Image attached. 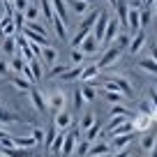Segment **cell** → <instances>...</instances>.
Returning a JSON list of instances; mask_svg holds the SVG:
<instances>
[{
    "mask_svg": "<svg viewBox=\"0 0 157 157\" xmlns=\"http://www.w3.org/2000/svg\"><path fill=\"white\" fill-rule=\"evenodd\" d=\"M44 102H46V106L51 109V118H53L60 109H65V106L69 104V97H67V93H65V90L51 88V90H46V93H44Z\"/></svg>",
    "mask_w": 157,
    "mask_h": 157,
    "instance_id": "obj_1",
    "label": "cell"
},
{
    "mask_svg": "<svg viewBox=\"0 0 157 157\" xmlns=\"http://www.w3.org/2000/svg\"><path fill=\"white\" fill-rule=\"evenodd\" d=\"M76 125V123H74ZM69 127V129H65V141H63V155L65 157H72L74 155V148H76V143H78V139H81V129L78 127Z\"/></svg>",
    "mask_w": 157,
    "mask_h": 157,
    "instance_id": "obj_2",
    "label": "cell"
},
{
    "mask_svg": "<svg viewBox=\"0 0 157 157\" xmlns=\"http://www.w3.org/2000/svg\"><path fill=\"white\" fill-rule=\"evenodd\" d=\"M127 30L129 33L141 30V2L139 0H132V5L127 10Z\"/></svg>",
    "mask_w": 157,
    "mask_h": 157,
    "instance_id": "obj_3",
    "label": "cell"
},
{
    "mask_svg": "<svg viewBox=\"0 0 157 157\" xmlns=\"http://www.w3.org/2000/svg\"><path fill=\"white\" fill-rule=\"evenodd\" d=\"M104 51H106V53H104L102 56V58H99V69H104V67H111V65L113 63H118V60H120V58H123V46H118V44H111V46H109V49H104Z\"/></svg>",
    "mask_w": 157,
    "mask_h": 157,
    "instance_id": "obj_4",
    "label": "cell"
},
{
    "mask_svg": "<svg viewBox=\"0 0 157 157\" xmlns=\"http://www.w3.org/2000/svg\"><path fill=\"white\" fill-rule=\"evenodd\" d=\"M74 123H76V120H74V113H72V109H69V106L60 109V111L53 116V125L58 129H63V132H65V129H69Z\"/></svg>",
    "mask_w": 157,
    "mask_h": 157,
    "instance_id": "obj_5",
    "label": "cell"
},
{
    "mask_svg": "<svg viewBox=\"0 0 157 157\" xmlns=\"http://www.w3.org/2000/svg\"><path fill=\"white\" fill-rule=\"evenodd\" d=\"M109 19H111V12H106V10H99V16H97V21H95V25H93V37L99 42V46H102V39H104V30H106V23H109Z\"/></svg>",
    "mask_w": 157,
    "mask_h": 157,
    "instance_id": "obj_6",
    "label": "cell"
},
{
    "mask_svg": "<svg viewBox=\"0 0 157 157\" xmlns=\"http://www.w3.org/2000/svg\"><path fill=\"white\" fill-rule=\"evenodd\" d=\"M111 139V150H120V148H129L134 141L139 139V132H127V134H116V136H109Z\"/></svg>",
    "mask_w": 157,
    "mask_h": 157,
    "instance_id": "obj_7",
    "label": "cell"
},
{
    "mask_svg": "<svg viewBox=\"0 0 157 157\" xmlns=\"http://www.w3.org/2000/svg\"><path fill=\"white\" fill-rule=\"evenodd\" d=\"M118 33H120V23H118L116 16H111L109 23H106V30H104V39H102V46H104V49H109V46L116 42Z\"/></svg>",
    "mask_w": 157,
    "mask_h": 157,
    "instance_id": "obj_8",
    "label": "cell"
},
{
    "mask_svg": "<svg viewBox=\"0 0 157 157\" xmlns=\"http://www.w3.org/2000/svg\"><path fill=\"white\" fill-rule=\"evenodd\" d=\"M132 125H134V132L143 134V132H148L155 123H152V116H150L148 111H139L136 116L132 118Z\"/></svg>",
    "mask_w": 157,
    "mask_h": 157,
    "instance_id": "obj_9",
    "label": "cell"
},
{
    "mask_svg": "<svg viewBox=\"0 0 157 157\" xmlns=\"http://www.w3.org/2000/svg\"><path fill=\"white\" fill-rule=\"evenodd\" d=\"M109 155H111V143L106 139H97V141L90 143L86 157H109Z\"/></svg>",
    "mask_w": 157,
    "mask_h": 157,
    "instance_id": "obj_10",
    "label": "cell"
},
{
    "mask_svg": "<svg viewBox=\"0 0 157 157\" xmlns=\"http://www.w3.org/2000/svg\"><path fill=\"white\" fill-rule=\"evenodd\" d=\"M10 125H16V127H21L23 125V118L21 116H16V113H12L7 106H2L0 104V127H10Z\"/></svg>",
    "mask_w": 157,
    "mask_h": 157,
    "instance_id": "obj_11",
    "label": "cell"
},
{
    "mask_svg": "<svg viewBox=\"0 0 157 157\" xmlns=\"http://www.w3.org/2000/svg\"><path fill=\"white\" fill-rule=\"evenodd\" d=\"M30 102H33L35 111L39 113V116H46V102H44V93L37 88V86H30Z\"/></svg>",
    "mask_w": 157,
    "mask_h": 157,
    "instance_id": "obj_12",
    "label": "cell"
},
{
    "mask_svg": "<svg viewBox=\"0 0 157 157\" xmlns=\"http://www.w3.org/2000/svg\"><path fill=\"white\" fill-rule=\"evenodd\" d=\"M146 42H148V33H146V28H141L139 33H134V39H129V44H127V53L136 56L139 51L146 46Z\"/></svg>",
    "mask_w": 157,
    "mask_h": 157,
    "instance_id": "obj_13",
    "label": "cell"
},
{
    "mask_svg": "<svg viewBox=\"0 0 157 157\" xmlns=\"http://www.w3.org/2000/svg\"><path fill=\"white\" fill-rule=\"evenodd\" d=\"M76 49H81V51H83V56L88 58V56H95V53L99 51V42L93 37V35H86V37L81 39V44L76 46Z\"/></svg>",
    "mask_w": 157,
    "mask_h": 157,
    "instance_id": "obj_14",
    "label": "cell"
},
{
    "mask_svg": "<svg viewBox=\"0 0 157 157\" xmlns=\"http://www.w3.org/2000/svg\"><path fill=\"white\" fill-rule=\"evenodd\" d=\"M23 35L25 39H28L30 44H37V46H42V49H44V46H51V39L46 37V35H39V33H33V30H28V28H23Z\"/></svg>",
    "mask_w": 157,
    "mask_h": 157,
    "instance_id": "obj_15",
    "label": "cell"
},
{
    "mask_svg": "<svg viewBox=\"0 0 157 157\" xmlns=\"http://www.w3.org/2000/svg\"><path fill=\"white\" fill-rule=\"evenodd\" d=\"M65 5L69 7V12H72L74 16H86L88 14V7H90V2H86V0H65Z\"/></svg>",
    "mask_w": 157,
    "mask_h": 157,
    "instance_id": "obj_16",
    "label": "cell"
},
{
    "mask_svg": "<svg viewBox=\"0 0 157 157\" xmlns=\"http://www.w3.org/2000/svg\"><path fill=\"white\" fill-rule=\"evenodd\" d=\"M39 60H42V65H44L46 69L53 67L56 60H58V51H56L53 46H44V49H42V53H39Z\"/></svg>",
    "mask_w": 157,
    "mask_h": 157,
    "instance_id": "obj_17",
    "label": "cell"
},
{
    "mask_svg": "<svg viewBox=\"0 0 157 157\" xmlns=\"http://www.w3.org/2000/svg\"><path fill=\"white\" fill-rule=\"evenodd\" d=\"M0 49L7 58H14L16 56V35H10V37H2L0 39Z\"/></svg>",
    "mask_w": 157,
    "mask_h": 157,
    "instance_id": "obj_18",
    "label": "cell"
},
{
    "mask_svg": "<svg viewBox=\"0 0 157 157\" xmlns=\"http://www.w3.org/2000/svg\"><path fill=\"white\" fill-rule=\"evenodd\" d=\"M141 136V150H143V155H150V150L155 148V143H157V134L155 132H143V134H139Z\"/></svg>",
    "mask_w": 157,
    "mask_h": 157,
    "instance_id": "obj_19",
    "label": "cell"
},
{
    "mask_svg": "<svg viewBox=\"0 0 157 157\" xmlns=\"http://www.w3.org/2000/svg\"><path fill=\"white\" fill-rule=\"evenodd\" d=\"M99 72H102V69H99V65L95 63V65H83V72H81V81H83V83H90V81H95V78L99 76Z\"/></svg>",
    "mask_w": 157,
    "mask_h": 157,
    "instance_id": "obj_20",
    "label": "cell"
},
{
    "mask_svg": "<svg viewBox=\"0 0 157 157\" xmlns=\"http://www.w3.org/2000/svg\"><path fill=\"white\" fill-rule=\"evenodd\" d=\"M39 14L44 16V21L51 25V21L56 19V12H53V5H51V0H39Z\"/></svg>",
    "mask_w": 157,
    "mask_h": 157,
    "instance_id": "obj_21",
    "label": "cell"
},
{
    "mask_svg": "<svg viewBox=\"0 0 157 157\" xmlns=\"http://www.w3.org/2000/svg\"><path fill=\"white\" fill-rule=\"evenodd\" d=\"M51 25H53V30H56V37H58L60 42H65V44H67V42H69V35H67V23H63V21H60L58 16H56V19L51 21Z\"/></svg>",
    "mask_w": 157,
    "mask_h": 157,
    "instance_id": "obj_22",
    "label": "cell"
},
{
    "mask_svg": "<svg viewBox=\"0 0 157 157\" xmlns=\"http://www.w3.org/2000/svg\"><path fill=\"white\" fill-rule=\"evenodd\" d=\"M102 97H104V102H109V104H125L127 102V97H125L123 93H118V90H104L102 88Z\"/></svg>",
    "mask_w": 157,
    "mask_h": 157,
    "instance_id": "obj_23",
    "label": "cell"
},
{
    "mask_svg": "<svg viewBox=\"0 0 157 157\" xmlns=\"http://www.w3.org/2000/svg\"><path fill=\"white\" fill-rule=\"evenodd\" d=\"M51 5H53V12L63 23H69V14H67V5H65V0H51Z\"/></svg>",
    "mask_w": 157,
    "mask_h": 157,
    "instance_id": "obj_24",
    "label": "cell"
},
{
    "mask_svg": "<svg viewBox=\"0 0 157 157\" xmlns=\"http://www.w3.org/2000/svg\"><path fill=\"white\" fill-rule=\"evenodd\" d=\"M0 152L5 157H33V150H25V148H7L0 146Z\"/></svg>",
    "mask_w": 157,
    "mask_h": 157,
    "instance_id": "obj_25",
    "label": "cell"
},
{
    "mask_svg": "<svg viewBox=\"0 0 157 157\" xmlns=\"http://www.w3.org/2000/svg\"><path fill=\"white\" fill-rule=\"evenodd\" d=\"M99 134H102V123H99V120H95V123H93V125H90V127L83 132V139L93 143V141H97Z\"/></svg>",
    "mask_w": 157,
    "mask_h": 157,
    "instance_id": "obj_26",
    "label": "cell"
},
{
    "mask_svg": "<svg viewBox=\"0 0 157 157\" xmlns=\"http://www.w3.org/2000/svg\"><path fill=\"white\" fill-rule=\"evenodd\" d=\"M109 118H116V116H125V118H132V113L123 106V104H109Z\"/></svg>",
    "mask_w": 157,
    "mask_h": 157,
    "instance_id": "obj_27",
    "label": "cell"
},
{
    "mask_svg": "<svg viewBox=\"0 0 157 157\" xmlns=\"http://www.w3.org/2000/svg\"><path fill=\"white\" fill-rule=\"evenodd\" d=\"M78 90H81V97H83L86 102H95V97H97V90H95L90 83H83Z\"/></svg>",
    "mask_w": 157,
    "mask_h": 157,
    "instance_id": "obj_28",
    "label": "cell"
},
{
    "mask_svg": "<svg viewBox=\"0 0 157 157\" xmlns=\"http://www.w3.org/2000/svg\"><path fill=\"white\" fill-rule=\"evenodd\" d=\"M139 67H141L143 72L155 74V76H157V63H155L152 58H143V60H139Z\"/></svg>",
    "mask_w": 157,
    "mask_h": 157,
    "instance_id": "obj_29",
    "label": "cell"
},
{
    "mask_svg": "<svg viewBox=\"0 0 157 157\" xmlns=\"http://www.w3.org/2000/svg\"><path fill=\"white\" fill-rule=\"evenodd\" d=\"M93 123H95V116H93L90 111H86L83 116H81V120H78V129H81V134H83V132H86V129H88Z\"/></svg>",
    "mask_w": 157,
    "mask_h": 157,
    "instance_id": "obj_30",
    "label": "cell"
},
{
    "mask_svg": "<svg viewBox=\"0 0 157 157\" xmlns=\"http://www.w3.org/2000/svg\"><path fill=\"white\" fill-rule=\"evenodd\" d=\"M88 148H90V141H86V139L81 136L78 143H76V148H74V155H76V157H86V155H88Z\"/></svg>",
    "mask_w": 157,
    "mask_h": 157,
    "instance_id": "obj_31",
    "label": "cell"
},
{
    "mask_svg": "<svg viewBox=\"0 0 157 157\" xmlns=\"http://www.w3.org/2000/svg\"><path fill=\"white\" fill-rule=\"evenodd\" d=\"M69 60H72V65H83L86 63V56L81 49H76V46H72V51H69Z\"/></svg>",
    "mask_w": 157,
    "mask_h": 157,
    "instance_id": "obj_32",
    "label": "cell"
},
{
    "mask_svg": "<svg viewBox=\"0 0 157 157\" xmlns=\"http://www.w3.org/2000/svg\"><path fill=\"white\" fill-rule=\"evenodd\" d=\"M23 16H25V23L28 21H37V16H39V5H28L23 10Z\"/></svg>",
    "mask_w": 157,
    "mask_h": 157,
    "instance_id": "obj_33",
    "label": "cell"
},
{
    "mask_svg": "<svg viewBox=\"0 0 157 157\" xmlns=\"http://www.w3.org/2000/svg\"><path fill=\"white\" fill-rule=\"evenodd\" d=\"M12 83H14L16 88H21V90H30V86H35V83H30L28 78L19 76V74H12Z\"/></svg>",
    "mask_w": 157,
    "mask_h": 157,
    "instance_id": "obj_34",
    "label": "cell"
},
{
    "mask_svg": "<svg viewBox=\"0 0 157 157\" xmlns=\"http://www.w3.org/2000/svg\"><path fill=\"white\" fill-rule=\"evenodd\" d=\"M69 67H72V65H53V67H49V74H46V76H49V78H56V76H63V74L67 72Z\"/></svg>",
    "mask_w": 157,
    "mask_h": 157,
    "instance_id": "obj_35",
    "label": "cell"
},
{
    "mask_svg": "<svg viewBox=\"0 0 157 157\" xmlns=\"http://www.w3.org/2000/svg\"><path fill=\"white\" fill-rule=\"evenodd\" d=\"M44 129L42 127H33V132H30V136L35 139V143H37V146H44Z\"/></svg>",
    "mask_w": 157,
    "mask_h": 157,
    "instance_id": "obj_36",
    "label": "cell"
},
{
    "mask_svg": "<svg viewBox=\"0 0 157 157\" xmlns=\"http://www.w3.org/2000/svg\"><path fill=\"white\" fill-rule=\"evenodd\" d=\"M150 21H152V10L150 7H141V28H146Z\"/></svg>",
    "mask_w": 157,
    "mask_h": 157,
    "instance_id": "obj_37",
    "label": "cell"
},
{
    "mask_svg": "<svg viewBox=\"0 0 157 157\" xmlns=\"http://www.w3.org/2000/svg\"><path fill=\"white\" fill-rule=\"evenodd\" d=\"M10 74H12V65L0 58V76H10Z\"/></svg>",
    "mask_w": 157,
    "mask_h": 157,
    "instance_id": "obj_38",
    "label": "cell"
},
{
    "mask_svg": "<svg viewBox=\"0 0 157 157\" xmlns=\"http://www.w3.org/2000/svg\"><path fill=\"white\" fill-rule=\"evenodd\" d=\"M28 5H30L28 0H14V2H12V7H14L16 12H23V10H25Z\"/></svg>",
    "mask_w": 157,
    "mask_h": 157,
    "instance_id": "obj_39",
    "label": "cell"
},
{
    "mask_svg": "<svg viewBox=\"0 0 157 157\" xmlns=\"http://www.w3.org/2000/svg\"><path fill=\"white\" fill-rule=\"evenodd\" d=\"M113 157H132V152H129V148H120Z\"/></svg>",
    "mask_w": 157,
    "mask_h": 157,
    "instance_id": "obj_40",
    "label": "cell"
},
{
    "mask_svg": "<svg viewBox=\"0 0 157 157\" xmlns=\"http://www.w3.org/2000/svg\"><path fill=\"white\" fill-rule=\"evenodd\" d=\"M150 58L157 63V44H152V46H150Z\"/></svg>",
    "mask_w": 157,
    "mask_h": 157,
    "instance_id": "obj_41",
    "label": "cell"
},
{
    "mask_svg": "<svg viewBox=\"0 0 157 157\" xmlns=\"http://www.w3.org/2000/svg\"><path fill=\"white\" fill-rule=\"evenodd\" d=\"M152 19L157 21V0H155V10H152Z\"/></svg>",
    "mask_w": 157,
    "mask_h": 157,
    "instance_id": "obj_42",
    "label": "cell"
},
{
    "mask_svg": "<svg viewBox=\"0 0 157 157\" xmlns=\"http://www.w3.org/2000/svg\"><path fill=\"white\" fill-rule=\"evenodd\" d=\"M150 157H157V143H155V148L150 150Z\"/></svg>",
    "mask_w": 157,
    "mask_h": 157,
    "instance_id": "obj_43",
    "label": "cell"
},
{
    "mask_svg": "<svg viewBox=\"0 0 157 157\" xmlns=\"http://www.w3.org/2000/svg\"><path fill=\"white\" fill-rule=\"evenodd\" d=\"M0 7H5V0H0Z\"/></svg>",
    "mask_w": 157,
    "mask_h": 157,
    "instance_id": "obj_44",
    "label": "cell"
},
{
    "mask_svg": "<svg viewBox=\"0 0 157 157\" xmlns=\"http://www.w3.org/2000/svg\"><path fill=\"white\" fill-rule=\"evenodd\" d=\"M152 93H155V95H157V86H155V88H152Z\"/></svg>",
    "mask_w": 157,
    "mask_h": 157,
    "instance_id": "obj_45",
    "label": "cell"
},
{
    "mask_svg": "<svg viewBox=\"0 0 157 157\" xmlns=\"http://www.w3.org/2000/svg\"><path fill=\"white\" fill-rule=\"evenodd\" d=\"M86 2H90V5H93V2H95V0H86Z\"/></svg>",
    "mask_w": 157,
    "mask_h": 157,
    "instance_id": "obj_46",
    "label": "cell"
},
{
    "mask_svg": "<svg viewBox=\"0 0 157 157\" xmlns=\"http://www.w3.org/2000/svg\"><path fill=\"white\" fill-rule=\"evenodd\" d=\"M5 2H10V5H12V2H14V0H5Z\"/></svg>",
    "mask_w": 157,
    "mask_h": 157,
    "instance_id": "obj_47",
    "label": "cell"
},
{
    "mask_svg": "<svg viewBox=\"0 0 157 157\" xmlns=\"http://www.w3.org/2000/svg\"><path fill=\"white\" fill-rule=\"evenodd\" d=\"M0 157H5V155H2V152H0Z\"/></svg>",
    "mask_w": 157,
    "mask_h": 157,
    "instance_id": "obj_48",
    "label": "cell"
}]
</instances>
